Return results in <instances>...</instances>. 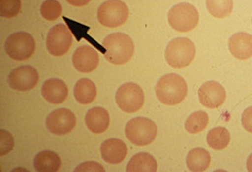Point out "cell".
I'll return each mask as SVG.
<instances>
[{"instance_id":"obj_1","label":"cell","mask_w":252,"mask_h":172,"mask_svg":"<svg viewBox=\"0 0 252 172\" xmlns=\"http://www.w3.org/2000/svg\"><path fill=\"white\" fill-rule=\"evenodd\" d=\"M102 44L106 50L104 54L105 59L115 65L126 63L131 59L134 53L132 40L123 33L109 34L104 39Z\"/></svg>"},{"instance_id":"obj_2","label":"cell","mask_w":252,"mask_h":172,"mask_svg":"<svg viewBox=\"0 0 252 172\" xmlns=\"http://www.w3.org/2000/svg\"><path fill=\"white\" fill-rule=\"evenodd\" d=\"M155 91L160 102L167 105H174L181 103L186 97L187 84L185 79L175 73L162 76L157 83Z\"/></svg>"},{"instance_id":"obj_3","label":"cell","mask_w":252,"mask_h":172,"mask_svg":"<svg viewBox=\"0 0 252 172\" xmlns=\"http://www.w3.org/2000/svg\"><path fill=\"white\" fill-rule=\"evenodd\" d=\"M193 42L186 37H177L167 45L165 58L167 63L174 68H182L189 65L195 55Z\"/></svg>"},{"instance_id":"obj_4","label":"cell","mask_w":252,"mask_h":172,"mask_svg":"<svg viewBox=\"0 0 252 172\" xmlns=\"http://www.w3.org/2000/svg\"><path fill=\"white\" fill-rule=\"evenodd\" d=\"M158 129L151 120L138 117L131 119L126 124L125 134L128 140L134 145L145 146L155 139Z\"/></svg>"},{"instance_id":"obj_5","label":"cell","mask_w":252,"mask_h":172,"mask_svg":"<svg viewBox=\"0 0 252 172\" xmlns=\"http://www.w3.org/2000/svg\"><path fill=\"white\" fill-rule=\"evenodd\" d=\"M168 21L174 30L180 32H187L197 26L199 14L193 5L182 2L170 9L168 14Z\"/></svg>"},{"instance_id":"obj_6","label":"cell","mask_w":252,"mask_h":172,"mask_svg":"<svg viewBox=\"0 0 252 172\" xmlns=\"http://www.w3.org/2000/svg\"><path fill=\"white\" fill-rule=\"evenodd\" d=\"M128 16V7L120 0H108L100 5L97 11L99 22L108 28L122 25Z\"/></svg>"},{"instance_id":"obj_7","label":"cell","mask_w":252,"mask_h":172,"mask_svg":"<svg viewBox=\"0 0 252 172\" xmlns=\"http://www.w3.org/2000/svg\"><path fill=\"white\" fill-rule=\"evenodd\" d=\"M35 43L33 37L25 32H18L10 35L5 43L7 55L17 61L25 60L34 53Z\"/></svg>"},{"instance_id":"obj_8","label":"cell","mask_w":252,"mask_h":172,"mask_svg":"<svg viewBox=\"0 0 252 172\" xmlns=\"http://www.w3.org/2000/svg\"><path fill=\"white\" fill-rule=\"evenodd\" d=\"M115 98L119 108L128 113L139 110L144 102V95L142 88L132 82L122 85L116 92Z\"/></svg>"},{"instance_id":"obj_9","label":"cell","mask_w":252,"mask_h":172,"mask_svg":"<svg viewBox=\"0 0 252 172\" xmlns=\"http://www.w3.org/2000/svg\"><path fill=\"white\" fill-rule=\"evenodd\" d=\"M72 42L71 33L67 27L62 24L53 26L49 31L46 46L49 52L55 56L64 55L69 49Z\"/></svg>"},{"instance_id":"obj_10","label":"cell","mask_w":252,"mask_h":172,"mask_svg":"<svg viewBox=\"0 0 252 172\" xmlns=\"http://www.w3.org/2000/svg\"><path fill=\"white\" fill-rule=\"evenodd\" d=\"M39 80L36 69L29 65L22 66L13 70L10 73L8 81L13 89L26 91L35 87Z\"/></svg>"},{"instance_id":"obj_11","label":"cell","mask_w":252,"mask_h":172,"mask_svg":"<svg viewBox=\"0 0 252 172\" xmlns=\"http://www.w3.org/2000/svg\"><path fill=\"white\" fill-rule=\"evenodd\" d=\"M46 124L47 129L51 133L63 135L72 130L75 126L76 118L74 114L69 109L60 108L49 115Z\"/></svg>"},{"instance_id":"obj_12","label":"cell","mask_w":252,"mask_h":172,"mask_svg":"<svg viewBox=\"0 0 252 172\" xmlns=\"http://www.w3.org/2000/svg\"><path fill=\"white\" fill-rule=\"evenodd\" d=\"M198 93L200 103L209 108H216L220 106L226 99L224 88L214 81L203 83L200 87Z\"/></svg>"},{"instance_id":"obj_13","label":"cell","mask_w":252,"mask_h":172,"mask_svg":"<svg viewBox=\"0 0 252 172\" xmlns=\"http://www.w3.org/2000/svg\"><path fill=\"white\" fill-rule=\"evenodd\" d=\"M74 68L79 71L89 73L94 70L99 63L98 53L92 47L83 45L77 48L72 56Z\"/></svg>"},{"instance_id":"obj_14","label":"cell","mask_w":252,"mask_h":172,"mask_svg":"<svg viewBox=\"0 0 252 172\" xmlns=\"http://www.w3.org/2000/svg\"><path fill=\"white\" fill-rule=\"evenodd\" d=\"M230 53L236 58L246 60L252 56V36L246 32H239L228 41Z\"/></svg>"},{"instance_id":"obj_15","label":"cell","mask_w":252,"mask_h":172,"mask_svg":"<svg viewBox=\"0 0 252 172\" xmlns=\"http://www.w3.org/2000/svg\"><path fill=\"white\" fill-rule=\"evenodd\" d=\"M102 157L106 162L113 164L121 163L126 157L127 148L122 140L110 138L104 141L100 147Z\"/></svg>"},{"instance_id":"obj_16","label":"cell","mask_w":252,"mask_h":172,"mask_svg":"<svg viewBox=\"0 0 252 172\" xmlns=\"http://www.w3.org/2000/svg\"><path fill=\"white\" fill-rule=\"evenodd\" d=\"M41 92L47 101L53 104H59L66 98L68 89L65 83L62 80L51 78L43 83Z\"/></svg>"},{"instance_id":"obj_17","label":"cell","mask_w":252,"mask_h":172,"mask_svg":"<svg viewBox=\"0 0 252 172\" xmlns=\"http://www.w3.org/2000/svg\"><path fill=\"white\" fill-rule=\"evenodd\" d=\"M86 124L93 133L100 134L108 128L110 118L106 109L100 107H95L90 109L85 117Z\"/></svg>"},{"instance_id":"obj_18","label":"cell","mask_w":252,"mask_h":172,"mask_svg":"<svg viewBox=\"0 0 252 172\" xmlns=\"http://www.w3.org/2000/svg\"><path fill=\"white\" fill-rule=\"evenodd\" d=\"M35 170L41 172L57 171L61 166V159L55 152L44 150L36 155L34 159Z\"/></svg>"},{"instance_id":"obj_19","label":"cell","mask_w":252,"mask_h":172,"mask_svg":"<svg viewBox=\"0 0 252 172\" xmlns=\"http://www.w3.org/2000/svg\"><path fill=\"white\" fill-rule=\"evenodd\" d=\"M211 162L209 153L203 148H195L191 150L186 158V164L192 172H203L209 167Z\"/></svg>"},{"instance_id":"obj_20","label":"cell","mask_w":252,"mask_h":172,"mask_svg":"<svg viewBox=\"0 0 252 172\" xmlns=\"http://www.w3.org/2000/svg\"><path fill=\"white\" fill-rule=\"evenodd\" d=\"M158 168L156 160L150 154L140 152L133 155L126 167L127 172H156Z\"/></svg>"},{"instance_id":"obj_21","label":"cell","mask_w":252,"mask_h":172,"mask_svg":"<svg viewBox=\"0 0 252 172\" xmlns=\"http://www.w3.org/2000/svg\"><path fill=\"white\" fill-rule=\"evenodd\" d=\"M96 88L94 83L87 78H82L77 81L74 89L76 100L83 104L92 103L95 98Z\"/></svg>"},{"instance_id":"obj_22","label":"cell","mask_w":252,"mask_h":172,"mask_svg":"<svg viewBox=\"0 0 252 172\" xmlns=\"http://www.w3.org/2000/svg\"><path fill=\"white\" fill-rule=\"evenodd\" d=\"M230 141L229 131L222 127H218L211 129L207 136L208 144L215 150H222L226 148Z\"/></svg>"},{"instance_id":"obj_23","label":"cell","mask_w":252,"mask_h":172,"mask_svg":"<svg viewBox=\"0 0 252 172\" xmlns=\"http://www.w3.org/2000/svg\"><path fill=\"white\" fill-rule=\"evenodd\" d=\"M206 5L209 13L219 19L229 16L233 8L232 0H206Z\"/></svg>"},{"instance_id":"obj_24","label":"cell","mask_w":252,"mask_h":172,"mask_svg":"<svg viewBox=\"0 0 252 172\" xmlns=\"http://www.w3.org/2000/svg\"><path fill=\"white\" fill-rule=\"evenodd\" d=\"M208 121V116L205 112L196 111L188 117L185 127L189 133L195 134L203 131L206 127Z\"/></svg>"},{"instance_id":"obj_25","label":"cell","mask_w":252,"mask_h":172,"mask_svg":"<svg viewBox=\"0 0 252 172\" xmlns=\"http://www.w3.org/2000/svg\"><path fill=\"white\" fill-rule=\"evenodd\" d=\"M62 8L56 0H46L41 5L40 13L46 20L54 21L61 14Z\"/></svg>"},{"instance_id":"obj_26","label":"cell","mask_w":252,"mask_h":172,"mask_svg":"<svg viewBox=\"0 0 252 172\" xmlns=\"http://www.w3.org/2000/svg\"><path fill=\"white\" fill-rule=\"evenodd\" d=\"M20 8V0H0V14L3 17L10 18L16 16Z\"/></svg>"},{"instance_id":"obj_27","label":"cell","mask_w":252,"mask_h":172,"mask_svg":"<svg viewBox=\"0 0 252 172\" xmlns=\"http://www.w3.org/2000/svg\"><path fill=\"white\" fill-rule=\"evenodd\" d=\"M75 172H105L104 168L99 163L95 162H86L78 165Z\"/></svg>"},{"instance_id":"obj_28","label":"cell","mask_w":252,"mask_h":172,"mask_svg":"<svg viewBox=\"0 0 252 172\" xmlns=\"http://www.w3.org/2000/svg\"><path fill=\"white\" fill-rule=\"evenodd\" d=\"M241 121L245 130L252 133V106L247 108L243 112Z\"/></svg>"},{"instance_id":"obj_29","label":"cell","mask_w":252,"mask_h":172,"mask_svg":"<svg viewBox=\"0 0 252 172\" xmlns=\"http://www.w3.org/2000/svg\"><path fill=\"white\" fill-rule=\"evenodd\" d=\"M69 4L75 6H84L90 2L91 0H66Z\"/></svg>"},{"instance_id":"obj_30","label":"cell","mask_w":252,"mask_h":172,"mask_svg":"<svg viewBox=\"0 0 252 172\" xmlns=\"http://www.w3.org/2000/svg\"><path fill=\"white\" fill-rule=\"evenodd\" d=\"M247 167L249 172H252V153L249 156L247 159Z\"/></svg>"},{"instance_id":"obj_31","label":"cell","mask_w":252,"mask_h":172,"mask_svg":"<svg viewBox=\"0 0 252 172\" xmlns=\"http://www.w3.org/2000/svg\"></svg>"}]
</instances>
